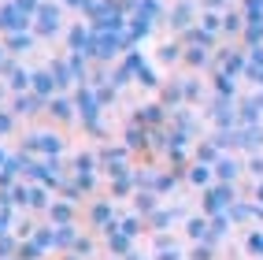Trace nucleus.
<instances>
[{"mask_svg": "<svg viewBox=\"0 0 263 260\" xmlns=\"http://www.w3.org/2000/svg\"><path fill=\"white\" fill-rule=\"evenodd\" d=\"M160 52H163V60H167V63H174V60H178V48H174V45H163Z\"/></svg>", "mask_w": 263, "mask_h": 260, "instance_id": "37998d69", "label": "nucleus"}, {"mask_svg": "<svg viewBox=\"0 0 263 260\" xmlns=\"http://www.w3.org/2000/svg\"><path fill=\"white\" fill-rule=\"evenodd\" d=\"M241 171H245V164L237 160V156H230V152H222L219 156V164H215V182H237L241 179Z\"/></svg>", "mask_w": 263, "mask_h": 260, "instance_id": "dca6fc26", "label": "nucleus"}, {"mask_svg": "<svg viewBox=\"0 0 263 260\" xmlns=\"http://www.w3.org/2000/svg\"><path fill=\"white\" fill-rule=\"evenodd\" d=\"M252 219H256V201L237 197L234 208H230V223H252Z\"/></svg>", "mask_w": 263, "mask_h": 260, "instance_id": "cd10ccee", "label": "nucleus"}, {"mask_svg": "<svg viewBox=\"0 0 263 260\" xmlns=\"http://www.w3.org/2000/svg\"><path fill=\"white\" fill-rule=\"evenodd\" d=\"M237 119H241V127H256V123H263L259 100H241V104H237Z\"/></svg>", "mask_w": 263, "mask_h": 260, "instance_id": "a878e982", "label": "nucleus"}, {"mask_svg": "<svg viewBox=\"0 0 263 260\" xmlns=\"http://www.w3.org/2000/svg\"><path fill=\"white\" fill-rule=\"evenodd\" d=\"M78 238H82V234H78V227H74V223H71V227H52V246H56V249H63V253H71Z\"/></svg>", "mask_w": 263, "mask_h": 260, "instance_id": "393cba45", "label": "nucleus"}, {"mask_svg": "<svg viewBox=\"0 0 263 260\" xmlns=\"http://www.w3.org/2000/svg\"><path fill=\"white\" fill-rule=\"evenodd\" d=\"M56 90H60V82L52 78V71H37V75H33V82H30V93H37L41 100H52V97H56Z\"/></svg>", "mask_w": 263, "mask_h": 260, "instance_id": "412c9836", "label": "nucleus"}, {"mask_svg": "<svg viewBox=\"0 0 263 260\" xmlns=\"http://www.w3.org/2000/svg\"><path fill=\"white\" fill-rule=\"evenodd\" d=\"M252 201H256V204H263V179H259V182H252Z\"/></svg>", "mask_w": 263, "mask_h": 260, "instance_id": "c03bdc74", "label": "nucleus"}, {"mask_svg": "<svg viewBox=\"0 0 263 260\" xmlns=\"http://www.w3.org/2000/svg\"><path fill=\"white\" fill-rule=\"evenodd\" d=\"M215 93L219 97H226V100H234V93H237V85H234V75H215Z\"/></svg>", "mask_w": 263, "mask_h": 260, "instance_id": "7c9ffc66", "label": "nucleus"}, {"mask_svg": "<svg viewBox=\"0 0 263 260\" xmlns=\"http://www.w3.org/2000/svg\"><path fill=\"white\" fill-rule=\"evenodd\" d=\"M48 223H52V227H71V223H74V216H78V204L74 201H63V197H56V201H52L48 204Z\"/></svg>", "mask_w": 263, "mask_h": 260, "instance_id": "ddd939ff", "label": "nucleus"}, {"mask_svg": "<svg viewBox=\"0 0 263 260\" xmlns=\"http://www.w3.org/2000/svg\"><path fill=\"white\" fill-rule=\"evenodd\" d=\"M245 171H249V175L259 182V179H263V152H249V160H245Z\"/></svg>", "mask_w": 263, "mask_h": 260, "instance_id": "f704fd0d", "label": "nucleus"}, {"mask_svg": "<svg viewBox=\"0 0 263 260\" xmlns=\"http://www.w3.org/2000/svg\"><path fill=\"white\" fill-rule=\"evenodd\" d=\"M45 115L52 119V123H60V127H71L74 119H78V108H74V100L71 97H52V100H45Z\"/></svg>", "mask_w": 263, "mask_h": 260, "instance_id": "6e6552de", "label": "nucleus"}, {"mask_svg": "<svg viewBox=\"0 0 263 260\" xmlns=\"http://www.w3.org/2000/svg\"><path fill=\"white\" fill-rule=\"evenodd\" d=\"M185 182H189V186H197L200 194H204L208 186H215V167H212V164H200V160H193V164L185 167Z\"/></svg>", "mask_w": 263, "mask_h": 260, "instance_id": "2eb2a0df", "label": "nucleus"}, {"mask_svg": "<svg viewBox=\"0 0 263 260\" xmlns=\"http://www.w3.org/2000/svg\"><path fill=\"white\" fill-rule=\"evenodd\" d=\"M104 246H108L111 256L122 260V256H130V253H134V238H130V234H122L119 227H111V231H104Z\"/></svg>", "mask_w": 263, "mask_h": 260, "instance_id": "f3484780", "label": "nucleus"}, {"mask_svg": "<svg viewBox=\"0 0 263 260\" xmlns=\"http://www.w3.org/2000/svg\"><path fill=\"white\" fill-rule=\"evenodd\" d=\"M167 119H171V112L163 108L160 100H156V104H141V108L134 112V123H137V127H145V130H152V134H156V130H163V127H167Z\"/></svg>", "mask_w": 263, "mask_h": 260, "instance_id": "0eeeda50", "label": "nucleus"}, {"mask_svg": "<svg viewBox=\"0 0 263 260\" xmlns=\"http://www.w3.org/2000/svg\"><path fill=\"white\" fill-rule=\"evenodd\" d=\"M156 208H160V194H152V189H137V194H134V212L137 216L148 219Z\"/></svg>", "mask_w": 263, "mask_h": 260, "instance_id": "b1692460", "label": "nucleus"}, {"mask_svg": "<svg viewBox=\"0 0 263 260\" xmlns=\"http://www.w3.org/2000/svg\"><path fill=\"white\" fill-rule=\"evenodd\" d=\"M178 219H189V216H185V208H178V204H160V208H156V212H152L145 223H148V231L167 234V227H174Z\"/></svg>", "mask_w": 263, "mask_h": 260, "instance_id": "9d476101", "label": "nucleus"}, {"mask_svg": "<svg viewBox=\"0 0 263 260\" xmlns=\"http://www.w3.org/2000/svg\"><path fill=\"white\" fill-rule=\"evenodd\" d=\"M137 189H141V182H137V167H130V171H122V175H111L108 179V197L111 201H126V197H134Z\"/></svg>", "mask_w": 263, "mask_h": 260, "instance_id": "1a4fd4ad", "label": "nucleus"}, {"mask_svg": "<svg viewBox=\"0 0 263 260\" xmlns=\"http://www.w3.org/2000/svg\"><path fill=\"white\" fill-rule=\"evenodd\" d=\"M93 249H97V241H93L89 234H82V238L74 241V249H71V253H78V256L85 260V256H93Z\"/></svg>", "mask_w": 263, "mask_h": 260, "instance_id": "58836bf2", "label": "nucleus"}, {"mask_svg": "<svg viewBox=\"0 0 263 260\" xmlns=\"http://www.w3.org/2000/svg\"><path fill=\"white\" fill-rule=\"evenodd\" d=\"M71 78H85V63L82 60H71Z\"/></svg>", "mask_w": 263, "mask_h": 260, "instance_id": "79ce46f5", "label": "nucleus"}, {"mask_svg": "<svg viewBox=\"0 0 263 260\" xmlns=\"http://www.w3.org/2000/svg\"><path fill=\"white\" fill-rule=\"evenodd\" d=\"M189 260H215V246H208V241H197V246L189 249Z\"/></svg>", "mask_w": 263, "mask_h": 260, "instance_id": "4c0bfd02", "label": "nucleus"}, {"mask_svg": "<svg viewBox=\"0 0 263 260\" xmlns=\"http://www.w3.org/2000/svg\"><path fill=\"white\" fill-rule=\"evenodd\" d=\"M97 100H100V104H111V100H115V85H100V90H97Z\"/></svg>", "mask_w": 263, "mask_h": 260, "instance_id": "a19ab883", "label": "nucleus"}, {"mask_svg": "<svg viewBox=\"0 0 263 260\" xmlns=\"http://www.w3.org/2000/svg\"><path fill=\"white\" fill-rule=\"evenodd\" d=\"M119 231H122V234H130V238L137 241V238L148 231V223H145V216H137V212H134V216H122V219H119Z\"/></svg>", "mask_w": 263, "mask_h": 260, "instance_id": "c85d7f7f", "label": "nucleus"}, {"mask_svg": "<svg viewBox=\"0 0 263 260\" xmlns=\"http://www.w3.org/2000/svg\"><path fill=\"white\" fill-rule=\"evenodd\" d=\"M23 152H30V156H37V160H45V156H63V134L60 130H30L26 137H23V145H19Z\"/></svg>", "mask_w": 263, "mask_h": 260, "instance_id": "20e7f679", "label": "nucleus"}, {"mask_svg": "<svg viewBox=\"0 0 263 260\" xmlns=\"http://www.w3.org/2000/svg\"><path fill=\"white\" fill-rule=\"evenodd\" d=\"M182 93H185V104H193V100H200V82L197 78H182Z\"/></svg>", "mask_w": 263, "mask_h": 260, "instance_id": "e433bc0d", "label": "nucleus"}, {"mask_svg": "<svg viewBox=\"0 0 263 260\" xmlns=\"http://www.w3.org/2000/svg\"><path fill=\"white\" fill-rule=\"evenodd\" d=\"M122 260H152V256H141V253H137V249H134L130 256H122Z\"/></svg>", "mask_w": 263, "mask_h": 260, "instance_id": "a18cd8bd", "label": "nucleus"}, {"mask_svg": "<svg viewBox=\"0 0 263 260\" xmlns=\"http://www.w3.org/2000/svg\"><path fill=\"white\" fill-rule=\"evenodd\" d=\"M30 82H33V75L19 71V67H8V85L15 93H30Z\"/></svg>", "mask_w": 263, "mask_h": 260, "instance_id": "c756f323", "label": "nucleus"}, {"mask_svg": "<svg viewBox=\"0 0 263 260\" xmlns=\"http://www.w3.org/2000/svg\"><path fill=\"white\" fill-rule=\"evenodd\" d=\"M15 256H19V238L4 234V238H0V260H15Z\"/></svg>", "mask_w": 263, "mask_h": 260, "instance_id": "473e14b6", "label": "nucleus"}, {"mask_svg": "<svg viewBox=\"0 0 263 260\" xmlns=\"http://www.w3.org/2000/svg\"><path fill=\"white\" fill-rule=\"evenodd\" d=\"M45 112V100L37 93H19L11 100V115L15 119H33V115H41Z\"/></svg>", "mask_w": 263, "mask_h": 260, "instance_id": "4468645a", "label": "nucleus"}, {"mask_svg": "<svg viewBox=\"0 0 263 260\" xmlns=\"http://www.w3.org/2000/svg\"><path fill=\"white\" fill-rule=\"evenodd\" d=\"M97 164H100V175L111 179V175H122V171L134 167V152L122 145V142H104L97 149Z\"/></svg>", "mask_w": 263, "mask_h": 260, "instance_id": "f03ea898", "label": "nucleus"}, {"mask_svg": "<svg viewBox=\"0 0 263 260\" xmlns=\"http://www.w3.org/2000/svg\"><path fill=\"white\" fill-rule=\"evenodd\" d=\"M152 260H182V249L171 241V234H156V253Z\"/></svg>", "mask_w": 263, "mask_h": 260, "instance_id": "bb28decb", "label": "nucleus"}, {"mask_svg": "<svg viewBox=\"0 0 263 260\" xmlns=\"http://www.w3.org/2000/svg\"><path fill=\"white\" fill-rule=\"evenodd\" d=\"M74 108H78V123H82V127L100 123V108H104V104L97 100V93L89 90V85H82V90L74 93Z\"/></svg>", "mask_w": 263, "mask_h": 260, "instance_id": "39448f33", "label": "nucleus"}, {"mask_svg": "<svg viewBox=\"0 0 263 260\" xmlns=\"http://www.w3.org/2000/svg\"><path fill=\"white\" fill-rule=\"evenodd\" d=\"M89 223H93L97 231H111V227H119L115 201H111V197H97V201L89 204Z\"/></svg>", "mask_w": 263, "mask_h": 260, "instance_id": "423d86ee", "label": "nucleus"}, {"mask_svg": "<svg viewBox=\"0 0 263 260\" xmlns=\"http://www.w3.org/2000/svg\"><path fill=\"white\" fill-rule=\"evenodd\" d=\"M67 179H71V164H63V156H45V160H33L26 182H41L48 189H60Z\"/></svg>", "mask_w": 263, "mask_h": 260, "instance_id": "f257e3e1", "label": "nucleus"}, {"mask_svg": "<svg viewBox=\"0 0 263 260\" xmlns=\"http://www.w3.org/2000/svg\"><path fill=\"white\" fill-rule=\"evenodd\" d=\"M185 234H189L193 246H197V241H208V234H212V219H208L204 212L200 216H189L185 219Z\"/></svg>", "mask_w": 263, "mask_h": 260, "instance_id": "4be33fe9", "label": "nucleus"}, {"mask_svg": "<svg viewBox=\"0 0 263 260\" xmlns=\"http://www.w3.org/2000/svg\"><path fill=\"white\" fill-rule=\"evenodd\" d=\"M245 249H249L256 260H263V227L249 231V238H245Z\"/></svg>", "mask_w": 263, "mask_h": 260, "instance_id": "2f4dec72", "label": "nucleus"}, {"mask_svg": "<svg viewBox=\"0 0 263 260\" xmlns=\"http://www.w3.org/2000/svg\"><path fill=\"white\" fill-rule=\"evenodd\" d=\"M237 149H245V152H263V123H256V127H237Z\"/></svg>", "mask_w": 263, "mask_h": 260, "instance_id": "aec40b11", "label": "nucleus"}, {"mask_svg": "<svg viewBox=\"0 0 263 260\" xmlns=\"http://www.w3.org/2000/svg\"><path fill=\"white\" fill-rule=\"evenodd\" d=\"M63 260H82V256H78V253H67V256H63Z\"/></svg>", "mask_w": 263, "mask_h": 260, "instance_id": "de8ad7c7", "label": "nucleus"}, {"mask_svg": "<svg viewBox=\"0 0 263 260\" xmlns=\"http://www.w3.org/2000/svg\"><path fill=\"white\" fill-rule=\"evenodd\" d=\"M234 201H237V186H230V182H215V186H208L204 194H200V212H204L208 219L226 216V212L234 208Z\"/></svg>", "mask_w": 263, "mask_h": 260, "instance_id": "7ed1b4c3", "label": "nucleus"}, {"mask_svg": "<svg viewBox=\"0 0 263 260\" xmlns=\"http://www.w3.org/2000/svg\"><path fill=\"white\" fill-rule=\"evenodd\" d=\"M219 156H222V149L215 145V137H204V142H197L193 145V160H200V164H219Z\"/></svg>", "mask_w": 263, "mask_h": 260, "instance_id": "5701e85b", "label": "nucleus"}, {"mask_svg": "<svg viewBox=\"0 0 263 260\" xmlns=\"http://www.w3.org/2000/svg\"><path fill=\"white\" fill-rule=\"evenodd\" d=\"M212 123H215V130H234V127H241V119H237V104H234V100H226V97H219V100L212 104Z\"/></svg>", "mask_w": 263, "mask_h": 260, "instance_id": "9b49d317", "label": "nucleus"}, {"mask_svg": "<svg viewBox=\"0 0 263 260\" xmlns=\"http://www.w3.org/2000/svg\"><path fill=\"white\" fill-rule=\"evenodd\" d=\"M185 60H189L193 67H204V63H208V52H204V48H189V56H185Z\"/></svg>", "mask_w": 263, "mask_h": 260, "instance_id": "ea45409f", "label": "nucleus"}, {"mask_svg": "<svg viewBox=\"0 0 263 260\" xmlns=\"http://www.w3.org/2000/svg\"><path fill=\"white\" fill-rule=\"evenodd\" d=\"M134 75H137V85H145V90H156V85H160V82H156V71H152L148 63H141Z\"/></svg>", "mask_w": 263, "mask_h": 260, "instance_id": "72a5a7b5", "label": "nucleus"}, {"mask_svg": "<svg viewBox=\"0 0 263 260\" xmlns=\"http://www.w3.org/2000/svg\"><path fill=\"white\" fill-rule=\"evenodd\" d=\"M71 175H100V164H97V149H82L71 156Z\"/></svg>", "mask_w": 263, "mask_h": 260, "instance_id": "6ab92c4d", "label": "nucleus"}, {"mask_svg": "<svg viewBox=\"0 0 263 260\" xmlns=\"http://www.w3.org/2000/svg\"><path fill=\"white\" fill-rule=\"evenodd\" d=\"M167 123H171V130H178V134H185V137H193V142L200 137V119L193 115L189 108H174Z\"/></svg>", "mask_w": 263, "mask_h": 260, "instance_id": "f8f14e48", "label": "nucleus"}, {"mask_svg": "<svg viewBox=\"0 0 263 260\" xmlns=\"http://www.w3.org/2000/svg\"><path fill=\"white\" fill-rule=\"evenodd\" d=\"M52 201H56V197H52L48 186H41V182H26V208H33V212H48Z\"/></svg>", "mask_w": 263, "mask_h": 260, "instance_id": "a211bd4d", "label": "nucleus"}, {"mask_svg": "<svg viewBox=\"0 0 263 260\" xmlns=\"http://www.w3.org/2000/svg\"><path fill=\"white\" fill-rule=\"evenodd\" d=\"M8 156H11V152H8L4 145H0V167H4V164H8Z\"/></svg>", "mask_w": 263, "mask_h": 260, "instance_id": "49530a36", "label": "nucleus"}, {"mask_svg": "<svg viewBox=\"0 0 263 260\" xmlns=\"http://www.w3.org/2000/svg\"><path fill=\"white\" fill-rule=\"evenodd\" d=\"M15 127H19V119L11 115V108H0V137L15 134Z\"/></svg>", "mask_w": 263, "mask_h": 260, "instance_id": "c9c22d12", "label": "nucleus"}]
</instances>
